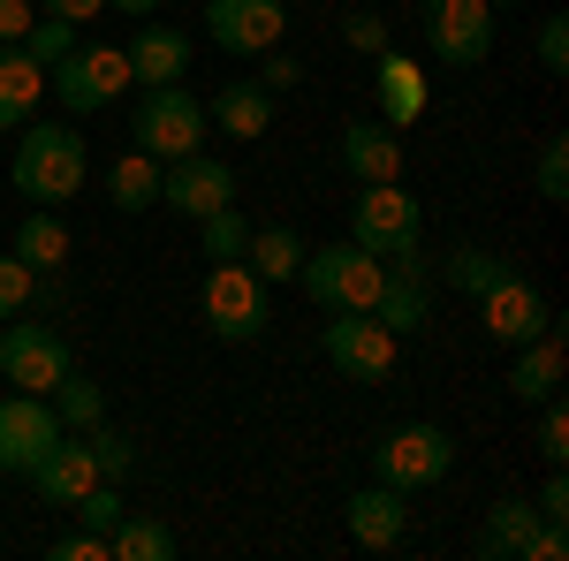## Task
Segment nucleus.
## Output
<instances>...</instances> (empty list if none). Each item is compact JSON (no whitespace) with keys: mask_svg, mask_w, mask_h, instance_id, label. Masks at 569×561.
Instances as JSON below:
<instances>
[{"mask_svg":"<svg viewBox=\"0 0 569 561\" xmlns=\"http://www.w3.org/2000/svg\"><path fill=\"white\" fill-rule=\"evenodd\" d=\"M91 174V144L77 137V122H23L16 130V160H8V182L23 206H69Z\"/></svg>","mask_w":569,"mask_h":561,"instance_id":"obj_1","label":"nucleus"},{"mask_svg":"<svg viewBox=\"0 0 569 561\" xmlns=\"http://www.w3.org/2000/svg\"><path fill=\"white\" fill-rule=\"evenodd\" d=\"M206 99L190 84H137V107H130V144L137 152H152L160 168L182 160V152H198L206 144Z\"/></svg>","mask_w":569,"mask_h":561,"instance_id":"obj_2","label":"nucleus"},{"mask_svg":"<svg viewBox=\"0 0 569 561\" xmlns=\"http://www.w3.org/2000/svg\"><path fill=\"white\" fill-rule=\"evenodd\" d=\"M46 91L69 107V114H99V107H114V99H130L137 77H130V53L122 46H69L53 69H46Z\"/></svg>","mask_w":569,"mask_h":561,"instance_id":"obj_3","label":"nucleus"},{"mask_svg":"<svg viewBox=\"0 0 569 561\" xmlns=\"http://www.w3.org/2000/svg\"><path fill=\"white\" fill-rule=\"evenodd\" d=\"M350 243H357V251H372V259H402V251L426 243V206H418L402 182H357Z\"/></svg>","mask_w":569,"mask_h":561,"instance_id":"obj_4","label":"nucleus"},{"mask_svg":"<svg viewBox=\"0 0 569 561\" xmlns=\"http://www.w3.org/2000/svg\"><path fill=\"white\" fill-rule=\"evenodd\" d=\"M380 281H388V259H372V251H357V243L305 251V266H297V289H305L319 311H372Z\"/></svg>","mask_w":569,"mask_h":561,"instance_id":"obj_5","label":"nucleus"},{"mask_svg":"<svg viewBox=\"0 0 569 561\" xmlns=\"http://www.w3.org/2000/svg\"><path fill=\"white\" fill-rule=\"evenodd\" d=\"M456 471V432L433 425V418H418V425H395L380 448H372V478L395 485V493H426L440 478Z\"/></svg>","mask_w":569,"mask_h":561,"instance_id":"obj_6","label":"nucleus"},{"mask_svg":"<svg viewBox=\"0 0 569 561\" xmlns=\"http://www.w3.org/2000/svg\"><path fill=\"white\" fill-rule=\"evenodd\" d=\"M198 303H206V327H213L220 342H259L266 327H273V281H259L243 259L213 266L206 289H198Z\"/></svg>","mask_w":569,"mask_h":561,"instance_id":"obj_7","label":"nucleus"},{"mask_svg":"<svg viewBox=\"0 0 569 561\" xmlns=\"http://www.w3.org/2000/svg\"><path fill=\"white\" fill-rule=\"evenodd\" d=\"M319 357H327L342 380L380 388V380L395 372V334L372 319V311H327V327H319Z\"/></svg>","mask_w":569,"mask_h":561,"instance_id":"obj_8","label":"nucleus"},{"mask_svg":"<svg viewBox=\"0 0 569 561\" xmlns=\"http://www.w3.org/2000/svg\"><path fill=\"white\" fill-rule=\"evenodd\" d=\"M501 39V16L486 0H426V46L440 69H479Z\"/></svg>","mask_w":569,"mask_h":561,"instance_id":"obj_9","label":"nucleus"},{"mask_svg":"<svg viewBox=\"0 0 569 561\" xmlns=\"http://www.w3.org/2000/svg\"><path fill=\"white\" fill-rule=\"evenodd\" d=\"M61 372H77V357H69V342H61L53 327H23V319L0 327V388L53 394Z\"/></svg>","mask_w":569,"mask_h":561,"instance_id":"obj_10","label":"nucleus"},{"mask_svg":"<svg viewBox=\"0 0 569 561\" xmlns=\"http://www.w3.org/2000/svg\"><path fill=\"white\" fill-rule=\"evenodd\" d=\"M160 206H168V213H182V220L220 213V206H236V168H228V160H213V152L198 144V152H182V160H168V168H160Z\"/></svg>","mask_w":569,"mask_h":561,"instance_id":"obj_11","label":"nucleus"},{"mask_svg":"<svg viewBox=\"0 0 569 561\" xmlns=\"http://www.w3.org/2000/svg\"><path fill=\"white\" fill-rule=\"evenodd\" d=\"M289 0H206V39L236 61H259L266 46H281Z\"/></svg>","mask_w":569,"mask_h":561,"instance_id":"obj_12","label":"nucleus"},{"mask_svg":"<svg viewBox=\"0 0 569 561\" xmlns=\"http://www.w3.org/2000/svg\"><path fill=\"white\" fill-rule=\"evenodd\" d=\"M53 440H61V418L46 394H0V471H31Z\"/></svg>","mask_w":569,"mask_h":561,"instance_id":"obj_13","label":"nucleus"},{"mask_svg":"<svg viewBox=\"0 0 569 561\" xmlns=\"http://www.w3.org/2000/svg\"><path fill=\"white\" fill-rule=\"evenodd\" d=\"M569 319L562 311H547V327L531 334V342H517V357H509V394L517 402H547V394H562V372H569Z\"/></svg>","mask_w":569,"mask_h":561,"instance_id":"obj_14","label":"nucleus"},{"mask_svg":"<svg viewBox=\"0 0 569 561\" xmlns=\"http://www.w3.org/2000/svg\"><path fill=\"white\" fill-rule=\"evenodd\" d=\"M479 327H486L501 349H517V342H531V334L547 327V297L531 289L525 273H501V281L479 297Z\"/></svg>","mask_w":569,"mask_h":561,"instance_id":"obj_15","label":"nucleus"},{"mask_svg":"<svg viewBox=\"0 0 569 561\" xmlns=\"http://www.w3.org/2000/svg\"><path fill=\"white\" fill-rule=\"evenodd\" d=\"M410 493H395V485H357L350 501H342V523H350V539L365 547V554H388V547H402V531H410V509H402Z\"/></svg>","mask_w":569,"mask_h":561,"instance_id":"obj_16","label":"nucleus"},{"mask_svg":"<svg viewBox=\"0 0 569 561\" xmlns=\"http://www.w3.org/2000/svg\"><path fill=\"white\" fill-rule=\"evenodd\" d=\"M372 91H380V122H388V130H410V122L426 114V69H418L410 53H395V46L372 53Z\"/></svg>","mask_w":569,"mask_h":561,"instance_id":"obj_17","label":"nucleus"},{"mask_svg":"<svg viewBox=\"0 0 569 561\" xmlns=\"http://www.w3.org/2000/svg\"><path fill=\"white\" fill-rule=\"evenodd\" d=\"M23 478L39 485L46 509H69V501L84 493L91 478H99V463H91V440H69V432H61V440H53V448H46V455H39V463H31Z\"/></svg>","mask_w":569,"mask_h":561,"instance_id":"obj_18","label":"nucleus"},{"mask_svg":"<svg viewBox=\"0 0 569 561\" xmlns=\"http://www.w3.org/2000/svg\"><path fill=\"white\" fill-rule=\"evenodd\" d=\"M122 53H130L137 84H182V77H190V39H182L176 23H152V16H144Z\"/></svg>","mask_w":569,"mask_h":561,"instance_id":"obj_19","label":"nucleus"},{"mask_svg":"<svg viewBox=\"0 0 569 561\" xmlns=\"http://www.w3.org/2000/svg\"><path fill=\"white\" fill-rule=\"evenodd\" d=\"M342 174L350 182H402V130H388V122H350L342 130Z\"/></svg>","mask_w":569,"mask_h":561,"instance_id":"obj_20","label":"nucleus"},{"mask_svg":"<svg viewBox=\"0 0 569 561\" xmlns=\"http://www.w3.org/2000/svg\"><path fill=\"white\" fill-rule=\"evenodd\" d=\"M206 122H220V137H236V144H259L273 130V91L259 77H243V84H220V99L206 107Z\"/></svg>","mask_w":569,"mask_h":561,"instance_id":"obj_21","label":"nucleus"},{"mask_svg":"<svg viewBox=\"0 0 569 561\" xmlns=\"http://www.w3.org/2000/svg\"><path fill=\"white\" fill-rule=\"evenodd\" d=\"M46 99V69L23 46H0V130H23Z\"/></svg>","mask_w":569,"mask_h":561,"instance_id":"obj_22","label":"nucleus"},{"mask_svg":"<svg viewBox=\"0 0 569 561\" xmlns=\"http://www.w3.org/2000/svg\"><path fill=\"white\" fill-rule=\"evenodd\" d=\"M8 251L31 266V273H53V266H69V220L53 213V206H31V213L16 220V243H8Z\"/></svg>","mask_w":569,"mask_h":561,"instance_id":"obj_23","label":"nucleus"},{"mask_svg":"<svg viewBox=\"0 0 569 561\" xmlns=\"http://www.w3.org/2000/svg\"><path fill=\"white\" fill-rule=\"evenodd\" d=\"M539 531V509L531 501H493L479 523V561H525V539Z\"/></svg>","mask_w":569,"mask_h":561,"instance_id":"obj_24","label":"nucleus"},{"mask_svg":"<svg viewBox=\"0 0 569 561\" xmlns=\"http://www.w3.org/2000/svg\"><path fill=\"white\" fill-rule=\"evenodd\" d=\"M107 206H114V213H152V206H160V160H152V152H122V160L107 168Z\"/></svg>","mask_w":569,"mask_h":561,"instance_id":"obj_25","label":"nucleus"},{"mask_svg":"<svg viewBox=\"0 0 569 561\" xmlns=\"http://www.w3.org/2000/svg\"><path fill=\"white\" fill-rule=\"evenodd\" d=\"M243 266L259 273V281H297V266H305V236L297 228H251V243H243Z\"/></svg>","mask_w":569,"mask_h":561,"instance_id":"obj_26","label":"nucleus"},{"mask_svg":"<svg viewBox=\"0 0 569 561\" xmlns=\"http://www.w3.org/2000/svg\"><path fill=\"white\" fill-rule=\"evenodd\" d=\"M168 554H176V531L160 517H144V509H130L107 539V561H168Z\"/></svg>","mask_w":569,"mask_h":561,"instance_id":"obj_27","label":"nucleus"},{"mask_svg":"<svg viewBox=\"0 0 569 561\" xmlns=\"http://www.w3.org/2000/svg\"><path fill=\"white\" fill-rule=\"evenodd\" d=\"M501 273H517V266L501 259V251H486V243H456V251H448V266H440V281H448L456 297H486Z\"/></svg>","mask_w":569,"mask_h":561,"instance_id":"obj_28","label":"nucleus"},{"mask_svg":"<svg viewBox=\"0 0 569 561\" xmlns=\"http://www.w3.org/2000/svg\"><path fill=\"white\" fill-rule=\"evenodd\" d=\"M46 402H53V418H61V432H91L99 418H107V388H99V380H84V372H61Z\"/></svg>","mask_w":569,"mask_h":561,"instance_id":"obj_29","label":"nucleus"},{"mask_svg":"<svg viewBox=\"0 0 569 561\" xmlns=\"http://www.w3.org/2000/svg\"><path fill=\"white\" fill-rule=\"evenodd\" d=\"M198 243H206V266H236L243 243H251V220L236 213V206H220V213L198 220Z\"/></svg>","mask_w":569,"mask_h":561,"instance_id":"obj_30","label":"nucleus"},{"mask_svg":"<svg viewBox=\"0 0 569 561\" xmlns=\"http://www.w3.org/2000/svg\"><path fill=\"white\" fill-rule=\"evenodd\" d=\"M69 509H77V523H84V531H99V539H114V523L130 517V501L114 493V478H91V485L77 493V501H69Z\"/></svg>","mask_w":569,"mask_h":561,"instance_id":"obj_31","label":"nucleus"},{"mask_svg":"<svg viewBox=\"0 0 569 561\" xmlns=\"http://www.w3.org/2000/svg\"><path fill=\"white\" fill-rule=\"evenodd\" d=\"M84 440H91V463H99V478H130V471H137V440H130V432H114L107 418H99Z\"/></svg>","mask_w":569,"mask_h":561,"instance_id":"obj_32","label":"nucleus"},{"mask_svg":"<svg viewBox=\"0 0 569 561\" xmlns=\"http://www.w3.org/2000/svg\"><path fill=\"white\" fill-rule=\"evenodd\" d=\"M531 190L547 206H569V137H547L539 144V168H531Z\"/></svg>","mask_w":569,"mask_h":561,"instance_id":"obj_33","label":"nucleus"},{"mask_svg":"<svg viewBox=\"0 0 569 561\" xmlns=\"http://www.w3.org/2000/svg\"><path fill=\"white\" fill-rule=\"evenodd\" d=\"M531 448H539L547 471H562V463H569V410H562V394L539 402V440H531Z\"/></svg>","mask_w":569,"mask_h":561,"instance_id":"obj_34","label":"nucleus"},{"mask_svg":"<svg viewBox=\"0 0 569 561\" xmlns=\"http://www.w3.org/2000/svg\"><path fill=\"white\" fill-rule=\"evenodd\" d=\"M77 39H84L77 23H61V16H46V23H31V31H23V53H31L39 69H53V61H61V53H69Z\"/></svg>","mask_w":569,"mask_h":561,"instance_id":"obj_35","label":"nucleus"},{"mask_svg":"<svg viewBox=\"0 0 569 561\" xmlns=\"http://www.w3.org/2000/svg\"><path fill=\"white\" fill-rule=\"evenodd\" d=\"M31 289H39V273H31V266L16 259V251H0V327H8V319H23Z\"/></svg>","mask_w":569,"mask_h":561,"instance_id":"obj_36","label":"nucleus"},{"mask_svg":"<svg viewBox=\"0 0 569 561\" xmlns=\"http://www.w3.org/2000/svg\"><path fill=\"white\" fill-rule=\"evenodd\" d=\"M539 69L547 77H569V16H547L539 23Z\"/></svg>","mask_w":569,"mask_h":561,"instance_id":"obj_37","label":"nucleus"},{"mask_svg":"<svg viewBox=\"0 0 569 561\" xmlns=\"http://www.w3.org/2000/svg\"><path fill=\"white\" fill-rule=\"evenodd\" d=\"M297 77H305V69H297V53H281V46H266V53H259V84L273 91V99L297 84Z\"/></svg>","mask_w":569,"mask_h":561,"instance_id":"obj_38","label":"nucleus"},{"mask_svg":"<svg viewBox=\"0 0 569 561\" xmlns=\"http://www.w3.org/2000/svg\"><path fill=\"white\" fill-rule=\"evenodd\" d=\"M342 39H350L357 53H380V46H388V16H372V8H357L350 23H342Z\"/></svg>","mask_w":569,"mask_h":561,"instance_id":"obj_39","label":"nucleus"},{"mask_svg":"<svg viewBox=\"0 0 569 561\" xmlns=\"http://www.w3.org/2000/svg\"><path fill=\"white\" fill-rule=\"evenodd\" d=\"M31 23H39V8H31V0H0V46H23Z\"/></svg>","mask_w":569,"mask_h":561,"instance_id":"obj_40","label":"nucleus"},{"mask_svg":"<svg viewBox=\"0 0 569 561\" xmlns=\"http://www.w3.org/2000/svg\"><path fill=\"white\" fill-rule=\"evenodd\" d=\"M53 561H107V539L99 531H69V539H53Z\"/></svg>","mask_w":569,"mask_h":561,"instance_id":"obj_41","label":"nucleus"},{"mask_svg":"<svg viewBox=\"0 0 569 561\" xmlns=\"http://www.w3.org/2000/svg\"><path fill=\"white\" fill-rule=\"evenodd\" d=\"M531 509H539V517H555V523H569V478L555 471L547 485H539V493H531Z\"/></svg>","mask_w":569,"mask_h":561,"instance_id":"obj_42","label":"nucleus"},{"mask_svg":"<svg viewBox=\"0 0 569 561\" xmlns=\"http://www.w3.org/2000/svg\"><path fill=\"white\" fill-rule=\"evenodd\" d=\"M46 16H61V23H77V31H84V23H99V8H107V0H39Z\"/></svg>","mask_w":569,"mask_h":561,"instance_id":"obj_43","label":"nucleus"},{"mask_svg":"<svg viewBox=\"0 0 569 561\" xmlns=\"http://www.w3.org/2000/svg\"><path fill=\"white\" fill-rule=\"evenodd\" d=\"M107 8H114V16H137V23H144V16H160V0H107Z\"/></svg>","mask_w":569,"mask_h":561,"instance_id":"obj_44","label":"nucleus"},{"mask_svg":"<svg viewBox=\"0 0 569 561\" xmlns=\"http://www.w3.org/2000/svg\"><path fill=\"white\" fill-rule=\"evenodd\" d=\"M486 8H493V16H501V8H525V0H486Z\"/></svg>","mask_w":569,"mask_h":561,"instance_id":"obj_45","label":"nucleus"},{"mask_svg":"<svg viewBox=\"0 0 569 561\" xmlns=\"http://www.w3.org/2000/svg\"><path fill=\"white\" fill-rule=\"evenodd\" d=\"M289 8H297V0H289Z\"/></svg>","mask_w":569,"mask_h":561,"instance_id":"obj_46","label":"nucleus"}]
</instances>
